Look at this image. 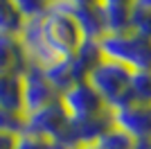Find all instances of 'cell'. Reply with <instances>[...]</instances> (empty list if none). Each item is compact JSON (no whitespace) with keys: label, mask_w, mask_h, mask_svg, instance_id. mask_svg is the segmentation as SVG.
<instances>
[{"label":"cell","mask_w":151,"mask_h":149,"mask_svg":"<svg viewBox=\"0 0 151 149\" xmlns=\"http://www.w3.org/2000/svg\"><path fill=\"white\" fill-rule=\"evenodd\" d=\"M36 25L41 41L54 59L72 56L83 41L79 25L72 18V12L63 0H52L47 12L36 18Z\"/></svg>","instance_id":"obj_1"},{"label":"cell","mask_w":151,"mask_h":149,"mask_svg":"<svg viewBox=\"0 0 151 149\" xmlns=\"http://www.w3.org/2000/svg\"><path fill=\"white\" fill-rule=\"evenodd\" d=\"M97 43L104 59L122 63L131 72H151V38L129 30L120 34H104Z\"/></svg>","instance_id":"obj_2"},{"label":"cell","mask_w":151,"mask_h":149,"mask_svg":"<svg viewBox=\"0 0 151 149\" xmlns=\"http://www.w3.org/2000/svg\"><path fill=\"white\" fill-rule=\"evenodd\" d=\"M131 77L133 72L129 68H124L122 63L101 59L88 72L86 81L101 97V102L106 104L108 111H115V108L131 102Z\"/></svg>","instance_id":"obj_3"},{"label":"cell","mask_w":151,"mask_h":149,"mask_svg":"<svg viewBox=\"0 0 151 149\" xmlns=\"http://www.w3.org/2000/svg\"><path fill=\"white\" fill-rule=\"evenodd\" d=\"M68 127H70V115L65 113L61 99H57V102H52V104L43 106L34 113L23 115V133L34 136L38 140H45L54 147H59L63 142Z\"/></svg>","instance_id":"obj_4"},{"label":"cell","mask_w":151,"mask_h":149,"mask_svg":"<svg viewBox=\"0 0 151 149\" xmlns=\"http://www.w3.org/2000/svg\"><path fill=\"white\" fill-rule=\"evenodd\" d=\"M111 115H113V127L126 133L135 145L151 140V104L129 102L111 111Z\"/></svg>","instance_id":"obj_5"},{"label":"cell","mask_w":151,"mask_h":149,"mask_svg":"<svg viewBox=\"0 0 151 149\" xmlns=\"http://www.w3.org/2000/svg\"><path fill=\"white\" fill-rule=\"evenodd\" d=\"M61 104L70 120H90L97 115H104L108 111L101 97L93 90L88 81H79L75 86H70L65 93H61Z\"/></svg>","instance_id":"obj_6"},{"label":"cell","mask_w":151,"mask_h":149,"mask_svg":"<svg viewBox=\"0 0 151 149\" xmlns=\"http://www.w3.org/2000/svg\"><path fill=\"white\" fill-rule=\"evenodd\" d=\"M20 86H23V108L27 113H34L43 106L57 102L61 95L57 93V88L52 86L47 77H45L43 68L38 66H29L25 72L20 74Z\"/></svg>","instance_id":"obj_7"},{"label":"cell","mask_w":151,"mask_h":149,"mask_svg":"<svg viewBox=\"0 0 151 149\" xmlns=\"http://www.w3.org/2000/svg\"><path fill=\"white\" fill-rule=\"evenodd\" d=\"M27 68H29V59L25 54L18 34L0 32V74L20 77Z\"/></svg>","instance_id":"obj_8"},{"label":"cell","mask_w":151,"mask_h":149,"mask_svg":"<svg viewBox=\"0 0 151 149\" xmlns=\"http://www.w3.org/2000/svg\"><path fill=\"white\" fill-rule=\"evenodd\" d=\"M43 72H45V77H47V81L57 88L59 95L65 93L70 86H75V84H79V81H86V74L79 70V66L75 63L72 56L57 59L52 66L43 68Z\"/></svg>","instance_id":"obj_9"},{"label":"cell","mask_w":151,"mask_h":149,"mask_svg":"<svg viewBox=\"0 0 151 149\" xmlns=\"http://www.w3.org/2000/svg\"><path fill=\"white\" fill-rule=\"evenodd\" d=\"M72 18L79 25V32L86 41H99L104 34H106V23H104V12H101V5L95 7H81V9H72Z\"/></svg>","instance_id":"obj_10"},{"label":"cell","mask_w":151,"mask_h":149,"mask_svg":"<svg viewBox=\"0 0 151 149\" xmlns=\"http://www.w3.org/2000/svg\"><path fill=\"white\" fill-rule=\"evenodd\" d=\"M0 111L12 113V115H25L20 77L0 74Z\"/></svg>","instance_id":"obj_11"},{"label":"cell","mask_w":151,"mask_h":149,"mask_svg":"<svg viewBox=\"0 0 151 149\" xmlns=\"http://www.w3.org/2000/svg\"><path fill=\"white\" fill-rule=\"evenodd\" d=\"M72 59H75V63L79 66V70L88 77V72L101 61V59H104V54H101L99 43H97V41H86V38H83L81 45L77 48V52L72 54Z\"/></svg>","instance_id":"obj_12"},{"label":"cell","mask_w":151,"mask_h":149,"mask_svg":"<svg viewBox=\"0 0 151 149\" xmlns=\"http://www.w3.org/2000/svg\"><path fill=\"white\" fill-rule=\"evenodd\" d=\"M23 25H25V20L18 14L14 0H0V32H5V34H20Z\"/></svg>","instance_id":"obj_13"},{"label":"cell","mask_w":151,"mask_h":149,"mask_svg":"<svg viewBox=\"0 0 151 149\" xmlns=\"http://www.w3.org/2000/svg\"><path fill=\"white\" fill-rule=\"evenodd\" d=\"M129 30L140 34V36L151 38V7L133 2L131 7V18H129Z\"/></svg>","instance_id":"obj_14"},{"label":"cell","mask_w":151,"mask_h":149,"mask_svg":"<svg viewBox=\"0 0 151 149\" xmlns=\"http://www.w3.org/2000/svg\"><path fill=\"white\" fill-rule=\"evenodd\" d=\"M131 102L151 104V72H133V77H131Z\"/></svg>","instance_id":"obj_15"},{"label":"cell","mask_w":151,"mask_h":149,"mask_svg":"<svg viewBox=\"0 0 151 149\" xmlns=\"http://www.w3.org/2000/svg\"><path fill=\"white\" fill-rule=\"evenodd\" d=\"M14 5L23 16V20H34L38 16H43L50 7V0H14Z\"/></svg>","instance_id":"obj_16"},{"label":"cell","mask_w":151,"mask_h":149,"mask_svg":"<svg viewBox=\"0 0 151 149\" xmlns=\"http://www.w3.org/2000/svg\"><path fill=\"white\" fill-rule=\"evenodd\" d=\"M14 149H54V145L45 142V140H38L34 136H27V133H20L16 138V147Z\"/></svg>","instance_id":"obj_17"},{"label":"cell","mask_w":151,"mask_h":149,"mask_svg":"<svg viewBox=\"0 0 151 149\" xmlns=\"http://www.w3.org/2000/svg\"><path fill=\"white\" fill-rule=\"evenodd\" d=\"M135 0H99L104 9H131Z\"/></svg>","instance_id":"obj_18"},{"label":"cell","mask_w":151,"mask_h":149,"mask_svg":"<svg viewBox=\"0 0 151 149\" xmlns=\"http://www.w3.org/2000/svg\"><path fill=\"white\" fill-rule=\"evenodd\" d=\"M16 138L14 133H7V131H0V149H14L16 147Z\"/></svg>","instance_id":"obj_19"},{"label":"cell","mask_w":151,"mask_h":149,"mask_svg":"<svg viewBox=\"0 0 151 149\" xmlns=\"http://www.w3.org/2000/svg\"><path fill=\"white\" fill-rule=\"evenodd\" d=\"M68 7H72V9H81V7H95L99 5V0H63Z\"/></svg>","instance_id":"obj_20"},{"label":"cell","mask_w":151,"mask_h":149,"mask_svg":"<svg viewBox=\"0 0 151 149\" xmlns=\"http://www.w3.org/2000/svg\"><path fill=\"white\" fill-rule=\"evenodd\" d=\"M75 149H104V147H99L97 142H93V145H81V147H75Z\"/></svg>","instance_id":"obj_21"},{"label":"cell","mask_w":151,"mask_h":149,"mask_svg":"<svg viewBox=\"0 0 151 149\" xmlns=\"http://www.w3.org/2000/svg\"><path fill=\"white\" fill-rule=\"evenodd\" d=\"M135 149H151V140H147V142H138Z\"/></svg>","instance_id":"obj_22"},{"label":"cell","mask_w":151,"mask_h":149,"mask_svg":"<svg viewBox=\"0 0 151 149\" xmlns=\"http://www.w3.org/2000/svg\"><path fill=\"white\" fill-rule=\"evenodd\" d=\"M50 2H52V0H50Z\"/></svg>","instance_id":"obj_23"}]
</instances>
